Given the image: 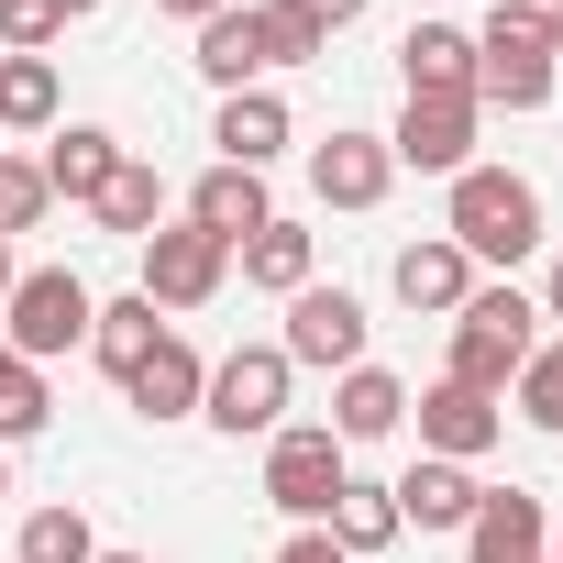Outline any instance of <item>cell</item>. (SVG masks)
Masks as SVG:
<instances>
[{"instance_id": "f1b7e54d", "label": "cell", "mask_w": 563, "mask_h": 563, "mask_svg": "<svg viewBox=\"0 0 563 563\" xmlns=\"http://www.w3.org/2000/svg\"><path fill=\"white\" fill-rule=\"evenodd\" d=\"M508 387H519V420H530V431H563V343H541Z\"/></svg>"}, {"instance_id": "4316f807", "label": "cell", "mask_w": 563, "mask_h": 563, "mask_svg": "<svg viewBox=\"0 0 563 563\" xmlns=\"http://www.w3.org/2000/svg\"><path fill=\"white\" fill-rule=\"evenodd\" d=\"M56 420V398H45V365H23L12 343H0V453H12V442H34Z\"/></svg>"}, {"instance_id": "e575fe53", "label": "cell", "mask_w": 563, "mask_h": 563, "mask_svg": "<svg viewBox=\"0 0 563 563\" xmlns=\"http://www.w3.org/2000/svg\"><path fill=\"white\" fill-rule=\"evenodd\" d=\"M541 321H563V265H552V276H541Z\"/></svg>"}, {"instance_id": "5b68a950", "label": "cell", "mask_w": 563, "mask_h": 563, "mask_svg": "<svg viewBox=\"0 0 563 563\" xmlns=\"http://www.w3.org/2000/svg\"><path fill=\"white\" fill-rule=\"evenodd\" d=\"M288 354L276 343H243V354H221L210 365V387H199V420L210 431H232V442H265V431H288Z\"/></svg>"}, {"instance_id": "ba28073f", "label": "cell", "mask_w": 563, "mask_h": 563, "mask_svg": "<svg viewBox=\"0 0 563 563\" xmlns=\"http://www.w3.org/2000/svg\"><path fill=\"white\" fill-rule=\"evenodd\" d=\"M221 276H232V254H221L199 221L144 232V299H155V310H210V299H221Z\"/></svg>"}, {"instance_id": "1f68e13d", "label": "cell", "mask_w": 563, "mask_h": 563, "mask_svg": "<svg viewBox=\"0 0 563 563\" xmlns=\"http://www.w3.org/2000/svg\"><path fill=\"white\" fill-rule=\"evenodd\" d=\"M276 12H299V23H310V34H321V45H332V34H343V23H365V0H276Z\"/></svg>"}, {"instance_id": "7402d4cb", "label": "cell", "mask_w": 563, "mask_h": 563, "mask_svg": "<svg viewBox=\"0 0 563 563\" xmlns=\"http://www.w3.org/2000/svg\"><path fill=\"white\" fill-rule=\"evenodd\" d=\"M155 343H166V310H155L144 288H133V299H100V321H89V354H100V376H111V387H122V376L155 354Z\"/></svg>"}, {"instance_id": "30bf717a", "label": "cell", "mask_w": 563, "mask_h": 563, "mask_svg": "<svg viewBox=\"0 0 563 563\" xmlns=\"http://www.w3.org/2000/svg\"><path fill=\"white\" fill-rule=\"evenodd\" d=\"M387 155L420 166V177H464L475 166V100H409L398 133H387Z\"/></svg>"}, {"instance_id": "8fae6325", "label": "cell", "mask_w": 563, "mask_h": 563, "mask_svg": "<svg viewBox=\"0 0 563 563\" xmlns=\"http://www.w3.org/2000/svg\"><path fill=\"white\" fill-rule=\"evenodd\" d=\"M409 409H420V453H442V464H475V453H497V431H508V409L475 398V387H453V376L420 387Z\"/></svg>"}, {"instance_id": "60d3db41", "label": "cell", "mask_w": 563, "mask_h": 563, "mask_svg": "<svg viewBox=\"0 0 563 563\" xmlns=\"http://www.w3.org/2000/svg\"><path fill=\"white\" fill-rule=\"evenodd\" d=\"M552 563H563V541H552Z\"/></svg>"}, {"instance_id": "4fadbf2b", "label": "cell", "mask_w": 563, "mask_h": 563, "mask_svg": "<svg viewBox=\"0 0 563 563\" xmlns=\"http://www.w3.org/2000/svg\"><path fill=\"white\" fill-rule=\"evenodd\" d=\"M188 221H199L221 254H243V243L276 221V199H265V177H254V166H210V177L188 188Z\"/></svg>"}, {"instance_id": "cb8c5ba5", "label": "cell", "mask_w": 563, "mask_h": 563, "mask_svg": "<svg viewBox=\"0 0 563 563\" xmlns=\"http://www.w3.org/2000/svg\"><path fill=\"white\" fill-rule=\"evenodd\" d=\"M243 288L299 299V288H310V232H299V221H265V232L243 243Z\"/></svg>"}, {"instance_id": "74e56055", "label": "cell", "mask_w": 563, "mask_h": 563, "mask_svg": "<svg viewBox=\"0 0 563 563\" xmlns=\"http://www.w3.org/2000/svg\"><path fill=\"white\" fill-rule=\"evenodd\" d=\"M552 56H563V0H552Z\"/></svg>"}, {"instance_id": "ac0fdd59", "label": "cell", "mask_w": 563, "mask_h": 563, "mask_svg": "<svg viewBox=\"0 0 563 563\" xmlns=\"http://www.w3.org/2000/svg\"><path fill=\"white\" fill-rule=\"evenodd\" d=\"M387 497H398V530H464L486 486H475L464 464H442V453H420V464H409V475H398Z\"/></svg>"}, {"instance_id": "d6a6232c", "label": "cell", "mask_w": 563, "mask_h": 563, "mask_svg": "<svg viewBox=\"0 0 563 563\" xmlns=\"http://www.w3.org/2000/svg\"><path fill=\"white\" fill-rule=\"evenodd\" d=\"M276 563H354V552H343V541L310 519V530H288V552H276Z\"/></svg>"}, {"instance_id": "2e32d148", "label": "cell", "mask_w": 563, "mask_h": 563, "mask_svg": "<svg viewBox=\"0 0 563 563\" xmlns=\"http://www.w3.org/2000/svg\"><path fill=\"white\" fill-rule=\"evenodd\" d=\"M398 299H409V310H431V321H453V310L475 299V265H464V243H453V232L398 243Z\"/></svg>"}, {"instance_id": "8d00e7d4", "label": "cell", "mask_w": 563, "mask_h": 563, "mask_svg": "<svg viewBox=\"0 0 563 563\" xmlns=\"http://www.w3.org/2000/svg\"><path fill=\"white\" fill-rule=\"evenodd\" d=\"M56 12H67V23H89V12H100V0H56Z\"/></svg>"}, {"instance_id": "7a4b0ae2", "label": "cell", "mask_w": 563, "mask_h": 563, "mask_svg": "<svg viewBox=\"0 0 563 563\" xmlns=\"http://www.w3.org/2000/svg\"><path fill=\"white\" fill-rule=\"evenodd\" d=\"M541 354V299H519V288H475L464 310H453V387H475V398H508V376Z\"/></svg>"}, {"instance_id": "d4e9b609", "label": "cell", "mask_w": 563, "mask_h": 563, "mask_svg": "<svg viewBox=\"0 0 563 563\" xmlns=\"http://www.w3.org/2000/svg\"><path fill=\"white\" fill-rule=\"evenodd\" d=\"M0 133H56V56H0Z\"/></svg>"}, {"instance_id": "9a60e30c", "label": "cell", "mask_w": 563, "mask_h": 563, "mask_svg": "<svg viewBox=\"0 0 563 563\" xmlns=\"http://www.w3.org/2000/svg\"><path fill=\"white\" fill-rule=\"evenodd\" d=\"M199 387H210V365H199V343H188V332H166V343L122 376V398H133L144 420H199Z\"/></svg>"}, {"instance_id": "d6986e66", "label": "cell", "mask_w": 563, "mask_h": 563, "mask_svg": "<svg viewBox=\"0 0 563 563\" xmlns=\"http://www.w3.org/2000/svg\"><path fill=\"white\" fill-rule=\"evenodd\" d=\"M210 144H221V166H276V155H288V100H276V89H232L221 100V122H210Z\"/></svg>"}, {"instance_id": "44dd1931", "label": "cell", "mask_w": 563, "mask_h": 563, "mask_svg": "<svg viewBox=\"0 0 563 563\" xmlns=\"http://www.w3.org/2000/svg\"><path fill=\"white\" fill-rule=\"evenodd\" d=\"M111 166H122V133H100V122H67V133L45 144V188H56V199H78V210L111 188Z\"/></svg>"}, {"instance_id": "5bb4252c", "label": "cell", "mask_w": 563, "mask_h": 563, "mask_svg": "<svg viewBox=\"0 0 563 563\" xmlns=\"http://www.w3.org/2000/svg\"><path fill=\"white\" fill-rule=\"evenodd\" d=\"M464 541H475V563H541L552 552V519H541L530 486H486L475 519H464Z\"/></svg>"}, {"instance_id": "6da1fadb", "label": "cell", "mask_w": 563, "mask_h": 563, "mask_svg": "<svg viewBox=\"0 0 563 563\" xmlns=\"http://www.w3.org/2000/svg\"><path fill=\"white\" fill-rule=\"evenodd\" d=\"M442 232L464 243V265H519V254H541V188L519 166H464Z\"/></svg>"}, {"instance_id": "7c38bea8", "label": "cell", "mask_w": 563, "mask_h": 563, "mask_svg": "<svg viewBox=\"0 0 563 563\" xmlns=\"http://www.w3.org/2000/svg\"><path fill=\"white\" fill-rule=\"evenodd\" d=\"M387 177H398L387 133H332V144L310 155V188H321V210H376V199H387Z\"/></svg>"}, {"instance_id": "277c9868", "label": "cell", "mask_w": 563, "mask_h": 563, "mask_svg": "<svg viewBox=\"0 0 563 563\" xmlns=\"http://www.w3.org/2000/svg\"><path fill=\"white\" fill-rule=\"evenodd\" d=\"M0 343H12L23 365H45V354H67V343H89V321H100V299H89V276L78 265H34V276H12V299H0Z\"/></svg>"}, {"instance_id": "d590c367", "label": "cell", "mask_w": 563, "mask_h": 563, "mask_svg": "<svg viewBox=\"0 0 563 563\" xmlns=\"http://www.w3.org/2000/svg\"><path fill=\"white\" fill-rule=\"evenodd\" d=\"M12 276H23V265H12V243H0V299H12Z\"/></svg>"}, {"instance_id": "4dcf8cb0", "label": "cell", "mask_w": 563, "mask_h": 563, "mask_svg": "<svg viewBox=\"0 0 563 563\" xmlns=\"http://www.w3.org/2000/svg\"><path fill=\"white\" fill-rule=\"evenodd\" d=\"M56 34H67L56 0H0V56H45Z\"/></svg>"}, {"instance_id": "603a6c76", "label": "cell", "mask_w": 563, "mask_h": 563, "mask_svg": "<svg viewBox=\"0 0 563 563\" xmlns=\"http://www.w3.org/2000/svg\"><path fill=\"white\" fill-rule=\"evenodd\" d=\"M89 210H100V232H122V243H144V232H166V177H155L144 155H122V166H111V188H100Z\"/></svg>"}, {"instance_id": "52a82bcc", "label": "cell", "mask_w": 563, "mask_h": 563, "mask_svg": "<svg viewBox=\"0 0 563 563\" xmlns=\"http://www.w3.org/2000/svg\"><path fill=\"white\" fill-rule=\"evenodd\" d=\"M276 354L288 365H321V376H343V365H365V299L354 288H310L288 299V332H276Z\"/></svg>"}, {"instance_id": "3957f363", "label": "cell", "mask_w": 563, "mask_h": 563, "mask_svg": "<svg viewBox=\"0 0 563 563\" xmlns=\"http://www.w3.org/2000/svg\"><path fill=\"white\" fill-rule=\"evenodd\" d=\"M475 100L497 111H541L552 100V12L541 0H497L475 34Z\"/></svg>"}, {"instance_id": "e0dca14e", "label": "cell", "mask_w": 563, "mask_h": 563, "mask_svg": "<svg viewBox=\"0 0 563 563\" xmlns=\"http://www.w3.org/2000/svg\"><path fill=\"white\" fill-rule=\"evenodd\" d=\"M398 78H409V100H475V34H453V23H409Z\"/></svg>"}, {"instance_id": "ab89813d", "label": "cell", "mask_w": 563, "mask_h": 563, "mask_svg": "<svg viewBox=\"0 0 563 563\" xmlns=\"http://www.w3.org/2000/svg\"><path fill=\"white\" fill-rule=\"evenodd\" d=\"M100 563H144V552H100Z\"/></svg>"}, {"instance_id": "f546056e", "label": "cell", "mask_w": 563, "mask_h": 563, "mask_svg": "<svg viewBox=\"0 0 563 563\" xmlns=\"http://www.w3.org/2000/svg\"><path fill=\"white\" fill-rule=\"evenodd\" d=\"M45 199H56V188H45V166L0 155V243H12V232H34V221H45Z\"/></svg>"}, {"instance_id": "9c48e42d", "label": "cell", "mask_w": 563, "mask_h": 563, "mask_svg": "<svg viewBox=\"0 0 563 563\" xmlns=\"http://www.w3.org/2000/svg\"><path fill=\"white\" fill-rule=\"evenodd\" d=\"M188 67H199L221 100H232V89H265V67H276V23L232 0V12H210V23H199V56H188Z\"/></svg>"}, {"instance_id": "f35d334b", "label": "cell", "mask_w": 563, "mask_h": 563, "mask_svg": "<svg viewBox=\"0 0 563 563\" xmlns=\"http://www.w3.org/2000/svg\"><path fill=\"white\" fill-rule=\"evenodd\" d=\"M0 497H12V453H0Z\"/></svg>"}, {"instance_id": "8992f818", "label": "cell", "mask_w": 563, "mask_h": 563, "mask_svg": "<svg viewBox=\"0 0 563 563\" xmlns=\"http://www.w3.org/2000/svg\"><path fill=\"white\" fill-rule=\"evenodd\" d=\"M343 475H354V453L332 442V420H288V431H265V497L288 508L299 530H310V519H332Z\"/></svg>"}, {"instance_id": "ffe728a7", "label": "cell", "mask_w": 563, "mask_h": 563, "mask_svg": "<svg viewBox=\"0 0 563 563\" xmlns=\"http://www.w3.org/2000/svg\"><path fill=\"white\" fill-rule=\"evenodd\" d=\"M409 420V387L387 376V365H343V387H332V442L354 453V442H387Z\"/></svg>"}, {"instance_id": "484cf974", "label": "cell", "mask_w": 563, "mask_h": 563, "mask_svg": "<svg viewBox=\"0 0 563 563\" xmlns=\"http://www.w3.org/2000/svg\"><path fill=\"white\" fill-rule=\"evenodd\" d=\"M343 552H387L398 541V497L387 486H365V475H343V497H332V519H321Z\"/></svg>"}, {"instance_id": "836d02e7", "label": "cell", "mask_w": 563, "mask_h": 563, "mask_svg": "<svg viewBox=\"0 0 563 563\" xmlns=\"http://www.w3.org/2000/svg\"><path fill=\"white\" fill-rule=\"evenodd\" d=\"M155 12H177V23H210V12H232V0H155Z\"/></svg>"}, {"instance_id": "83f0119b", "label": "cell", "mask_w": 563, "mask_h": 563, "mask_svg": "<svg viewBox=\"0 0 563 563\" xmlns=\"http://www.w3.org/2000/svg\"><path fill=\"white\" fill-rule=\"evenodd\" d=\"M12 552L23 563H100V530H89V508H34Z\"/></svg>"}, {"instance_id": "b9f144b4", "label": "cell", "mask_w": 563, "mask_h": 563, "mask_svg": "<svg viewBox=\"0 0 563 563\" xmlns=\"http://www.w3.org/2000/svg\"><path fill=\"white\" fill-rule=\"evenodd\" d=\"M541 12H552V0H541Z\"/></svg>"}]
</instances>
